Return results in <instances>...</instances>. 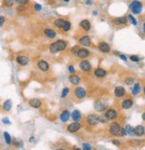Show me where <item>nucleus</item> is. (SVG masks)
I'll use <instances>...</instances> for the list:
<instances>
[{"mask_svg":"<svg viewBox=\"0 0 145 150\" xmlns=\"http://www.w3.org/2000/svg\"><path fill=\"white\" fill-rule=\"evenodd\" d=\"M4 138H5V140L6 142V144L10 145L12 143V139L10 137V135L8 134V132H4Z\"/></svg>","mask_w":145,"mask_h":150,"instance_id":"31","label":"nucleus"},{"mask_svg":"<svg viewBox=\"0 0 145 150\" xmlns=\"http://www.w3.org/2000/svg\"><path fill=\"white\" fill-rule=\"evenodd\" d=\"M64 24H65V20H63V19H57L55 21L56 27H57V28H59V29H62Z\"/></svg>","mask_w":145,"mask_h":150,"instance_id":"29","label":"nucleus"},{"mask_svg":"<svg viewBox=\"0 0 145 150\" xmlns=\"http://www.w3.org/2000/svg\"><path fill=\"white\" fill-rule=\"evenodd\" d=\"M105 115L107 116L108 120H115L117 116V112L115 109H108Z\"/></svg>","mask_w":145,"mask_h":150,"instance_id":"13","label":"nucleus"},{"mask_svg":"<svg viewBox=\"0 0 145 150\" xmlns=\"http://www.w3.org/2000/svg\"><path fill=\"white\" fill-rule=\"evenodd\" d=\"M98 50L103 53H108L110 51V46L105 42H102L98 44Z\"/></svg>","mask_w":145,"mask_h":150,"instance_id":"11","label":"nucleus"},{"mask_svg":"<svg viewBox=\"0 0 145 150\" xmlns=\"http://www.w3.org/2000/svg\"><path fill=\"white\" fill-rule=\"evenodd\" d=\"M86 4H87V5H91V1H90V0H87Z\"/></svg>","mask_w":145,"mask_h":150,"instance_id":"48","label":"nucleus"},{"mask_svg":"<svg viewBox=\"0 0 145 150\" xmlns=\"http://www.w3.org/2000/svg\"><path fill=\"white\" fill-rule=\"evenodd\" d=\"M74 94L77 99H83L86 96V90L83 87H76L74 90Z\"/></svg>","mask_w":145,"mask_h":150,"instance_id":"6","label":"nucleus"},{"mask_svg":"<svg viewBox=\"0 0 145 150\" xmlns=\"http://www.w3.org/2000/svg\"><path fill=\"white\" fill-rule=\"evenodd\" d=\"M144 131H145V129H144V127L142 125H138L137 127H135L134 128V132L136 136H139V137H141V136H143L144 134Z\"/></svg>","mask_w":145,"mask_h":150,"instance_id":"21","label":"nucleus"},{"mask_svg":"<svg viewBox=\"0 0 145 150\" xmlns=\"http://www.w3.org/2000/svg\"><path fill=\"white\" fill-rule=\"evenodd\" d=\"M124 129H126V135H130V136H134V128H132L130 125H126L124 127Z\"/></svg>","mask_w":145,"mask_h":150,"instance_id":"28","label":"nucleus"},{"mask_svg":"<svg viewBox=\"0 0 145 150\" xmlns=\"http://www.w3.org/2000/svg\"><path fill=\"white\" fill-rule=\"evenodd\" d=\"M82 148L84 150H90L91 149V146L90 144H86V143H84V144H82Z\"/></svg>","mask_w":145,"mask_h":150,"instance_id":"41","label":"nucleus"},{"mask_svg":"<svg viewBox=\"0 0 145 150\" xmlns=\"http://www.w3.org/2000/svg\"><path fill=\"white\" fill-rule=\"evenodd\" d=\"M108 103L105 102L104 100H98V102H96L94 104V108L97 112H103L107 109L108 107Z\"/></svg>","mask_w":145,"mask_h":150,"instance_id":"5","label":"nucleus"},{"mask_svg":"<svg viewBox=\"0 0 145 150\" xmlns=\"http://www.w3.org/2000/svg\"><path fill=\"white\" fill-rule=\"evenodd\" d=\"M141 92V85L139 83H135L134 85V88H133V91H132V93H133V94H137Z\"/></svg>","mask_w":145,"mask_h":150,"instance_id":"27","label":"nucleus"},{"mask_svg":"<svg viewBox=\"0 0 145 150\" xmlns=\"http://www.w3.org/2000/svg\"><path fill=\"white\" fill-rule=\"evenodd\" d=\"M119 56V58L121 59H123V60H124V61H127V58L124 56V55H122V54H120V55H118Z\"/></svg>","mask_w":145,"mask_h":150,"instance_id":"44","label":"nucleus"},{"mask_svg":"<svg viewBox=\"0 0 145 150\" xmlns=\"http://www.w3.org/2000/svg\"><path fill=\"white\" fill-rule=\"evenodd\" d=\"M127 23V18L126 16H122V17H118L115 20V24H126Z\"/></svg>","mask_w":145,"mask_h":150,"instance_id":"26","label":"nucleus"},{"mask_svg":"<svg viewBox=\"0 0 145 150\" xmlns=\"http://www.w3.org/2000/svg\"><path fill=\"white\" fill-rule=\"evenodd\" d=\"M3 109L5 112H9L12 109V101L11 100H6L3 104Z\"/></svg>","mask_w":145,"mask_h":150,"instance_id":"25","label":"nucleus"},{"mask_svg":"<svg viewBox=\"0 0 145 150\" xmlns=\"http://www.w3.org/2000/svg\"><path fill=\"white\" fill-rule=\"evenodd\" d=\"M63 1H64V2H67H67H69V1H70V0H63Z\"/></svg>","mask_w":145,"mask_h":150,"instance_id":"51","label":"nucleus"},{"mask_svg":"<svg viewBox=\"0 0 145 150\" xmlns=\"http://www.w3.org/2000/svg\"><path fill=\"white\" fill-rule=\"evenodd\" d=\"M130 9L133 12L134 15H139V13H141L142 11V2L138 1V0H134V1L130 4Z\"/></svg>","mask_w":145,"mask_h":150,"instance_id":"2","label":"nucleus"},{"mask_svg":"<svg viewBox=\"0 0 145 150\" xmlns=\"http://www.w3.org/2000/svg\"><path fill=\"white\" fill-rule=\"evenodd\" d=\"M93 15H97L98 13H97V12H93Z\"/></svg>","mask_w":145,"mask_h":150,"instance_id":"50","label":"nucleus"},{"mask_svg":"<svg viewBox=\"0 0 145 150\" xmlns=\"http://www.w3.org/2000/svg\"><path fill=\"white\" fill-rule=\"evenodd\" d=\"M80 128H81V124L79 123L78 121H74L72 123H71L67 126V130L71 133H74V132L78 131Z\"/></svg>","mask_w":145,"mask_h":150,"instance_id":"8","label":"nucleus"},{"mask_svg":"<svg viewBox=\"0 0 145 150\" xmlns=\"http://www.w3.org/2000/svg\"><path fill=\"white\" fill-rule=\"evenodd\" d=\"M68 70H69V72H70V73H74V67H72V66H70V67H68Z\"/></svg>","mask_w":145,"mask_h":150,"instance_id":"46","label":"nucleus"},{"mask_svg":"<svg viewBox=\"0 0 145 150\" xmlns=\"http://www.w3.org/2000/svg\"><path fill=\"white\" fill-rule=\"evenodd\" d=\"M90 56V51L87 49H79L78 50V54H77V57H79L80 59H85Z\"/></svg>","mask_w":145,"mask_h":150,"instance_id":"12","label":"nucleus"},{"mask_svg":"<svg viewBox=\"0 0 145 150\" xmlns=\"http://www.w3.org/2000/svg\"><path fill=\"white\" fill-rule=\"evenodd\" d=\"M133 104H134V103L131 99H126V100H124L122 103V108L124 109V110H128V109H130L133 106Z\"/></svg>","mask_w":145,"mask_h":150,"instance_id":"23","label":"nucleus"},{"mask_svg":"<svg viewBox=\"0 0 145 150\" xmlns=\"http://www.w3.org/2000/svg\"><path fill=\"white\" fill-rule=\"evenodd\" d=\"M71 113L68 110H65L64 112H62V113L60 114V120L62 122H67L70 119Z\"/></svg>","mask_w":145,"mask_h":150,"instance_id":"18","label":"nucleus"},{"mask_svg":"<svg viewBox=\"0 0 145 150\" xmlns=\"http://www.w3.org/2000/svg\"><path fill=\"white\" fill-rule=\"evenodd\" d=\"M15 4V1L14 0H3V5L6 7H11Z\"/></svg>","mask_w":145,"mask_h":150,"instance_id":"30","label":"nucleus"},{"mask_svg":"<svg viewBox=\"0 0 145 150\" xmlns=\"http://www.w3.org/2000/svg\"><path fill=\"white\" fill-rule=\"evenodd\" d=\"M130 59H131L132 61H134V62H139L140 61V58L138 56H131Z\"/></svg>","mask_w":145,"mask_h":150,"instance_id":"39","label":"nucleus"},{"mask_svg":"<svg viewBox=\"0 0 145 150\" xmlns=\"http://www.w3.org/2000/svg\"><path fill=\"white\" fill-rule=\"evenodd\" d=\"M62 29L65 31V32H67L71 29V23L69 21H65V24L62 27Z\"/></svg>","mask_w":145,"mask_h":150,"instance_id":"32","label":"nucleus"},{"mask_svg":"<svg viewBox=\"0 0 145 150\" xmlns=\"http://www.w3.org/2000/svg\"><path fill=\"white\" fill-rule=\"evenodd\" d=\"M80 69L82 70V71H85V72H89L91 70V64L89 62L88 60H82L81 61L80 63Z\"/></svg>","mask_w":145,"mask_h":150,"instance_id":"10","label":"nucleus"},{"mask_svg":"<svg viewBox=\"0 0 145 150\" xmlns=\"http://www.w3.org/2000/svg\"><path fill=\"white\" fill-rule=\"evenodd\" d=\"M71 116H72V119L74 121H79L81 120V117H82L81 112H79L78 110H74V112H72Z\"/></svg>","mask_w":145,"mask_h":150,"instance_id":"24","label":"nucleus"},{"mask_svg":"<svg viewBox=\"0 0 145 150\" xmlns=\"http://www.w3.org/2000/svg\"><path fill=\"white\" fill-rule=\"evenodd\" d=\"M134 79L133 77H126V79H124V84L128 85L134 84Z\"/></svg>","mask_w":145,"mask_h":150,"instance_id":"33","label":"nucleus"},{"mask_svg":"<svg viewBox=\"0 0 145 150\" xmlns=\"http://www.w3.org/2000/svg\"><path fill=\"white\" fill-rule=\"evenodd\" d=\"M17 11H18V12H23V11H26L25 5H18V6H17Z\"/></svg>","mask_w":145,"mask_h":150,"instance_id":"38","label":"nucleus"},{"mask_svg":"<svg viewBox=\"0 0 145 150\" xmlns=\"http://www.w3.org/2000/svg\"><path fill=\"white\" fill-rule=\"evenodd\" d=\"M86 121L89 125H97L100 122V116H98L94 113L89 114L86 117Z\"/></svg>","mask_w":145,"mask_h":150,"instance_id":"4","label":"nucleus"},{"mask_svg":"<svg viewBox=\"0 0 145 150\" xmlns=\"http://www.w3.org/2000/svg\"><path fill=\"white\" fill-rule=\"evenodd\" d=\"M29 104L32 108H39L41 106L42 103H41V100H39L37 98H33V99H31L29 101Z\"/></svg>","mask_w":145,"mask_h":150,"instance_id":"15","label":"nucleus"},{"mask_svg":"<svg viewBox=\"0 0 145 150\" xmlns=\"http://www.w3.org/2000/svg\"><path fill=\"white\" fill-rule=\"evenodd\" d=\"M127 17H128L127 19H129V21L131 22V24H134V25H137V21H136V19L134 17V15H129Z\"/></svg>","mask_w":145,"mask_h":150,"instance_id":"34","label":"nucleus"},{"mask_svg":"<svg viewBox=\"0 0 145 150\" xmlns=\"http://www.w3.org/2000/svg\"><path fill=\"white\" fill-rule=\"evenodd\" d=\"M69 81L71 82L72 85H78L79 83H80L81 79H80V77H79V76H77V75L72 74V75H71V76L69 77Z\"/></svg>","mask_w":145,"mask_h":150,"instance_id":"22","label":"nucleus"},{"mask_svg":"<svg viewBox=\"0 0 145 150\" xmlns=\"http://www.w3.org/2000/svg\"><path fill=\"white\" fill-rule=\"evenodd\" d=\"M113 144L116 145V146H119V145H120V142L117 141L116 139H114V140H113Z\"/></svg>","mask_w":145,"mask_h":150,"instance_id":"47","label":"nucleus"},{"mask_svg":"<svg viewBox=\"0 0 145 150\" xmlns=\"http://www.w3.org/2000/svg\"><path fill=\"white\" fill-rule=\"evenodd\" d=\"M76 1H80V0H76Z\"/></svg>","mask_w":145,"mask_h":150,"instance_id":"52","label":"nucleus"},{"mask_svg":"<svg viewBox=\"0 0 145 150\" xmlns=\"http://www.w3.org/2000/svg\"><path fill=\"white\" fill-rule=\"evenodd\" d=\"M69 88L68 87H65V88H64L63 89V91H62V93H61V97L62 98H65V96L67 95V93H69Z\"/></svg>","mask_w":145,"mask_h":150,"instance_id":"36","label":"nucleus"},{"mask_svg":"<svg viewBox=\"0 0 145 150\" xmlns=\"http://www.w3.org/2000/svg\"><path fill=\"white\" fill-rule=\"evenodd\" d=\"M14 1L17 5H27L29 4L30 0H14Z\"/></svg>","mask_w":145,"mask_h":150,"instance_id":"35","label":"nucleus"},{"mask_svg":"<svg viewBox=\"0 0 145 150\" xmlns=\"http://www.w3.org/2000/svg\"><path fill=\"white\" fill-rule=\"evenodd\" d=\"M34 9L36 10V11H41V9H42V7H41V5H39V4H35L34 5Z\"/></svg>","mask_w":145,"mask_h":150,"instance_id":"42","label":"nucleus"},{"mask_svg":"<svg viewBox=\"0 0 145 150\" xmlns=\"http://www.w3.org/2000/svg\"><path fill=\"white\" fill-rule=\"evenodd\" d=\"M120 129L121 127L117 122H113L109 126V133L113 136H119L120 135Z\"/></svg>","mask_w":145,"mask_h":150,"instance_id":"3","label":"nucleus"},{"mask_svg":"<svg viewBox=\"0 0 145 150\" xmlns=\"http://www.w3.org/2000/svg\"><path fill=\"white\" fill-rule=\"evenodd\" d=\"M44 35L47 38L54 39L57 36V33L54 30H52V29H45L44 30Z\"/></svg>","mask_w":145,"mask_h":150,"instance_id":"19","label":"nucleus"},{"mask_svg":"<svg viewBox=\"0 0 145 150\" xmlns=\"http://www.w3.org/2000/svg\"><path fill=\"white\" fill-rule=\"evenodd\" d=\"M115 95L116 97H123L126 94V90L123 86H116L115 88Z\"/></svg>","mask_w":145,"mask_h":150,"instance_id":"16","label":"nucleus"},{"mask_svg":"<svg viewBox=\"0 0 145 150\" xmlns=\"http://www.w3.org/2000/svg\"><path fill=\"white\" fill-rule=\"evenodd\" d=\"M79 43L82 46H90L91 43L90 37V36H82V38L79 39Z\"/></svg>","mask_w":145,"mask_h":150,"instance_id":"14","label":"nucleus"},{"mask_svg":"<svg viewBox=\"0 0 145 150\" xmlns=\"http://www.w3.org/2000/svg\"><path fill=\"white\" fill-rule=\"evenodd\" d=\"M16 62L20 65V66H22V67H25V66H27L29 63H30V59L27 57V56H18L16 58Z\"/></svg>","mask_w":145,"mask_h":150,"instance_id":"7","label":"nucleus"},{"mask_svg":"<svg viewBox=\"0 0 145 150\" xmlns=\"http://www.w3.org/2000/svg\"><path fill=\"white\" fill-rule=\"evenodd\" d=\"M142 120H145V114H144V113L142 114Z\"/></svg>","mask_w":145,"mask_h":150,"instance_id":"49","label":"nucleus"},{"mask_svg":"<svg viewBox=\"0 0 145 150\" xmlns=\"http://www.w3.org/2000/svg\"><path fill=\"white\" fill-rule=\"evenodd\" d=\"M3 122H4L5 124H10V123H11V122L8 120V119H7V118H5V119H3Z\"/></svg>","mask_w":145,"mask_h":150,"instance_id":"45","label":"nucleus"},{"mask_svg":"<svg viewBox=\"0 0 145 150\" xmlns=\"http://www.w3.org/2000/svg\"><path fill=\"white\" fill-rule=\"evenodd\" d=\"M100 121L102 122V123H107V122L108 121V120L107 118V116L105 114H103V115L100 116Z\"/></svg>","mask_w":145,"mask_h":150,"instance_id":"37","label":"nucleus"},{"mask_svg":"<svg viewBox=\"0 0 145 150\" xmlns=\"http://www.w3.org/2000/svg\"><path fill=\"white\" fill-rule=\"evenodd\" d=\"M67 44L65 40H57L49 45V50L51 53L56 54L59 51H63L67 49Z\"/></svg>","mask_w":145,"mask_h":150,"instance_id":"1","label":"nucleus"},{"mask_svg":"<svg viewBox=\"0 0 145 150\" xmlns=\"http://www.w3.org/2000/svg\"><path fill=\"white\" fill-rule=\"evenodd\" d=\"M80 26H81V28H82L84 31H86V32L90 31V27H91L90 21H89V20H86V19H85V20H82V21L80 23Z\"/></svg>","mask_w":145,"mask_h":150,"instance_id":"20","label":"nucleus"},{"mask_svg":"<svg viewBox=\"0 0 145 150\" xmlns=\"http://www.w3.org/2000/svg\"><path fill=\"white\" fill-rule=\"evenodd\" d=\"M37 66H38V69L42 72H46L49 69V64L45 60H39Z\"/></svg>","mask_w":145,"mask_h":150,"instance_id":"9","label":"nucleus"},{"mask_svg":"<svg viewBox=\"0 0 145 150\" xmlns=\"http://www.w3.org/2000/svg\"><path fill=\"white\" fill-rule=\"evenodd\" d=\"M78 48L77 47H74V48H72V55H74V56H77V54H78Z\"/></svg>","mask_w":145,"mask_h":150,"instance_id":"40","label":"nucleus"},{"mask_svg":"<svg viewBox=\"0 0 145 150\" xmlns=\"http://www.w3.org/2000/svg\"><path fill=\"white\" fill-rule=\"evenodd\" d=\"M5 16L0 15V27H2V26H3V24H5Z\"/></svg>","mask_w":145,"mask_h":150,"instance_id":"43","label":"nucleus"},{"mask_svg":"<svg viewBox=\"0 0 145 150\" xmlns=\"http://www.w3.org/2000/svg\"><path fill=\"white\" fill-rule=\"evenodd\" d=\"M94 76L97 77H104L107 76V71L103 69H100V67H98V69H96L94 70Z\"/></svg>","mask_w":145,"mask_h":150,"instance_id":"17","label":"nucleus"}]
</instances>
